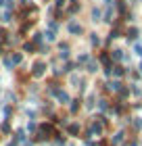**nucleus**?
I'll list each match as a JSON object with an SVG mask.
<instances>
[{
  "label": "nucleus",
  "instance_id": "20e7f679",
  "mask_svg": "<svg viewBox=\"0 0 142 146\" xmlns=\"http://www.w3.org/2000/svg\"><path fill=\"white\" fill-rule=\"evenodd\" d=\"M109 54H111V61H115V63H123V54H125V50H123V48H113Z\"/></svg>",
  "mask_w": 142,
  "mask_h": 146
},
{
  "label": "nucleus",
  "instance_id": "a211bd4d",
  "mask_svg": "<svg viewBox=\"0 0 142 146\" xmlns=\"http://www.w3.org/2000/svg\"><path fill=\"white\" fill-rule=\"evenodd\" d=\"M96 104H98L100 111H109V100H107V98H98Z\"/></svg>",
  "mask_w": 142,
  "mask_h": 146
},
{
  "label": "nucleus",
  "instance_id": "4468645a",
  "mask_svg": "<svg viewBox=\"0 0 142 146\" xmlns=\"http://www.w3.org/2000/svg\"><path fill=\"white\" fill-rule=\"evenodd\" d=\"M79 109H82V100H79V98H73V100L69 102V111H71V115H75Z\"/></svg>",
  "mask_w": 142,
  "mask_h": 146
},
{
  "label": "nucleus",
  "instance_id": "5701e85b",
  "mask_svg": "<svg viewBox=\"0 0 142 146\" xmlns=\"http://www.w3.org/2000/svg\"><path fill=\"white\" fill-rule=\"evenodd\" d=\"M134 52H136L138 56H142V42H136V44H134Z\"/></svg>",
  "mask_w": 142,
  "mask_h": 146
},
{
  "label": "nucleus",
  "instance_id": "7c9ffc66",
  "mask_svg": "<svg viewBox=\"0 0 142 146\" xmlns=\"http://www.w3.org/2000/svg\"><path fill=\"white\" fill-rule=\"evenodd\" d=\"M140 73H142V63H140Z\"/></svg>",
  "mask_w": 142,
  "mask_h": 146
},
{
  "label": "nucleus",
  "instance_id": "cd10ccee",
  "mask_svg": "<svg viewBox=\"0 0 142 146\" xmlns=\"http://www.w3.org/2000/svg\"><path fill=\"white\" fill-rule=\"evenodd\" d=\"M36 129H38V125L33 123V121H29V123H27V131H36Z\"/></svg>",
  "mask_w": 142,
  "mask_h": 146
},
{
  "label": "nucleus",
  "instance_id": "393cba45",
  "mask_svg": "<svg viewBox=\"0 0 142 146\" xmlns=\"http://www.w3.org/2000/svg\"><path fill=\"white\" fill-rule=\"evenodd\" d=\"M48 29L57 31V29H59V23H57V21H52V19H50V21H48Z\"/></svg>",
  "mask_w": 142,
  "mask_h": 146
},
{
  "label": "nucleus",
  "instance_id": "f8f14e48",
  "mask_svg": "<svg viewBox=\"0 0 142 146\" xmlns=\"http://www.w3.org/2000/svg\"><path fill=\"white\" fill-rule=\"evenodd\" d=\"M94 104H96V94L94 92H90V96L86 98V102H84V107L88 109V111H92L94 109Z\"/></svg>",
  "mask_w": 142,
  "mask_h": 146
},
{
  "label": "nucleus",
  "instance_id": "f257e3e1",
  "mask_svg": "<svg viewBox=\"0 0 142 146\" xmlns=\"http://www.w3.org/2000/svg\"><path fill=\"white\" fill-rule=\"evenodd\" d=\"M67 34H69V36H75V38H79V36L84 34L82 23H77V21H73V19H71V21L67 23Z\"/></svg>",
  "mask_w": 142,
  "mask_h": 146
},
{
  "label": "nucleus",
  "instance_id": "6e6552de",
  "mask_svg": "<svg viewBox=\"0 0 142 146\" xmlns=\"http://www.w3.org/2000/svg\"><path fill=\"white\" fill-rule=\"evenodd\" d=\"M121 88H123V84H121L119 79H113V82L107 84V92H115V94H119Z\"/></svg>",
  "mask_w": 142,
  "mask_h": 146
},
{
  "label": "nucleus",
  "instance_id": "423d86ee",
  "mask_svg": "<svg viewBox=\"0 0 142 146\" xmlns=\"http://www.w3.org/2000/svg\"><path fill=\"white\" fill-rule=\"evenodd\" d=\"M90 21H92V23H100V21H103V11H100L98 6H92V11H90Z\"/></svg>",
  "mask_w": 142,
  "mask_h": 146
},
{
  "label": "nucleus",
  "instance_id": "aec40b11",
  "mask_svg": "<svg viewBox=\"0 0 142 146\" xmlns=\"http://www.w3.org/2000/svg\"><path fill=\"white\" fill-rule=\"evenodd\" d=\"M46 40H48V42H57V31H52V29H48V31H46Z\"/></svg>",
  "mask_w": 142,
  "mask_h": 146
},
{
  "label": "nucleus",
  "instance_id": "6ab92c4d",
  "mask_svg": "<svg viewBox=\"0 0 142 146\" xmlns=\"http://www.w3.org/2000/svg\"><path fill=\"white\" fill-rule=\"evenodd\" d=\"M11 61H13V65H19L23 61V54H21V52H15V54L11 56Z\"/></svg>",
  "mask_w": 142,
  "mask_h": 146
},
{
  "label": "nucleus",
  "instance_id": "dca6fc26",
  "mask_svg": "<svg viewBox=\"0 0 142 146\" xmlns=\"http://www.w3.org/2000/svg\"><path fill=\"white\" fill-rule=\"evenodd\" d=\"M98 61L105 65V69H107V67H113V65H111V54H109V52H100Z\"/></svg>",
  "mask_w": 142,
  "mask_h": 146
},
{
  "label": "nucleus",
  "instance_id": "e433bc0d",
  "mask_svg": "<svg viewBox=\"0 0 142 146\" xmlns=\"http://www.w3.org/2000/svg\"><path fill=\"white\" fill-rule=\"evenodd\" d=\"M0 21H2V19H0Z\"/></svg>",
  "mask_w": 142,
  "mask_h": 146
},
{
  "label": "nucleus",
  "instance_id": "72a5a7b5",
  "mask_svg": "<svg viewBox=\"0 0 142 146\" xmlns=\"http://www.w3.org/2000/svg\"><path fill=\"white\" fill-rule=\"evenodd\" d=\"M44 2H50V0H44Z\"/></svg>",
  "mask_w": 142,
  "mask_h": 146
},
{
  "label": "nucleus",
  "instance_id": "4be33fe9",
  "mask_svg": "<svg viewBox=\"0 0 142 146\" xmlns=\"http://www.w3.org/2000/svg\"><path fill=\"white\" fill-rule=\"evenodd\" d=\"M42 40H44V34H40V31L33 34V42H36V44H42Z\"/></svg>",
  "mask_w": 142,
  "mask_h": 146
},
{
  "label": "nucleus",
  "instance_id": "c85d7f7f",
  "mask_svg": "<svg viewBox=\"0 0 142 146\" xmlns=\"http://www.w3.org/2000/svg\"><path fill=\"white\" fill-rule=\"evenodd\" d=\"M65 2H67V0H55V6H57V9H63Z\"/></svg>",
  "mask_w": 142,
  "mask_h": 146
},
{
  "label": "nucleus",
  "instance_id": "4c0bfd02",
  "mask_svg": "<svg viewBox=\"0 0 142 146\" xmlns=\"http://www.w3.org/2000/svg\"><path fill=\"white\" fill-rule=\"evenodd\" d=\"M71 146H73V144H71Z\"/></svg>",
  "mask_w": 142,
  "mask_h": 146
},
{
  "label": "nucleus",
  "instance_id": "1a4fd4ad",
  "mask_svg": "<svg viewBox=\"0 0 142 146\" xmlns=\"http://www.w3.org/2000/svg\"><path fill=\"white\" fill-rule=\"evenodd\" d=\"M88 40H90V46H92V48H98V46L103 44V38H100V34H98V31H92Z\"/></svg>",
  "mask_w": 142,
  "mask_h": 146
},
{
  "label": "nucleus",
  "instance_id": "f03ea898",
  "mask_svg": "<svg viewBox=\"0 0 142 146\" xmlns=\"http://www.w3.org/2000/svg\"><path fill=\"white\" fill-rule=\"evenodd\" d=\"M31 75L33 77H44L46 75V63L44 61H36L31 67Z\"/></svg>",
  "mask_w": 142,
  "mask_h": 146
},
{
  "label": "nucleus",
  "instance_id": "f3484780",
  "mask_svg": "<svg viewBox=\"0 0 142 146\" xmlns=\"http://www.w3.org/2000/svg\"><path fill=\"white\" fill-rule=\"evenodd\" d=\"M125 73H127V71H125L123 67H121V65H117V67H113V75L117 77V79H119V77H123Z\"/></svg>",
  "mask_w": 142,
  "mask_h": 146
},
{
  "label": "nucleus",
  "instance_id": "7ed1b4c3",
  "mask_svg": "<svg viewBox=\"0 0 142 146\" xmlns=\"http://www.w3.org/2000/svg\"><path fill=\"white\" fill-rule=\"evenodd\" d=\"M79 131H82V125H79V121H71L67 123V134H69L71 138H77Z\"/></svg>",
  "mask_w": 142,
  "mask_h": 146
},
{
  "label": "nucleus",
  "instance_id": "2eb2a0df",
  "mask_svg": "<svg viewBox=\"0 0 142 146\" xmlns=\"http://www.w3.org/2000/svg\"><path fill=\"white\" fill-rule=\"evenodd\" d=\"M138 27H127L125 29V38H127V42H130V40H138Z\"/></svg>",
  "mask_w": 142,
  "mask_h": 146
},
{
  "label": "nucleus",
  "instance_id": "bb28decb",
  "mask_svg": "<svg viewBox=\"0 0 142 146\" xmlns=\"http://www.w3.org/2000/svg\"><path fill=\"white\" fill-rule=\"evenodd\" d=\"M23 50H25V52H33V44H29V42L23 44Z\"/></svg>",
  "mask_w": 142,
  "mask_h": 146
},
{
  "label": "nucleus",
  "instance_id": "2f4dec72",
  "mask_svg": "<svg viewBox=\"0 0 142 146\" xmlns=\"http://www.w3.org/2000/svg\"><path fill=\"white\" fill-rule=\"evenodd\" d=\"M121 146H130V144H121Z\"/></svg>",
  "mask_w": 142,
  "mask_h": 146
},
{
  "label": "nucleus",
  "instance_id": "9b49d317",
  "mask_svg": "<svg viewBox=\"0 0 142 146\" xmlns=\"http://www.w3.org/2000/svg\"><path fill=\"white\" fill-rule=\"evenodd\" d=\"M113 19H115V11H113V6H107V11L103 13V21H105V23H113Z\"/></svg>",
  "mask_w": 142,
  "mask_h": 146
},
{
  "label": "nucleus",
  "instance_id": "0eeeda50",
  "mask_svg": "<svg viewBox=\"0 0 142 146\" xmlns=\"http://www.w3.org/2000/svg\"><path fill=\"white\" fill-rule=\"evenodd\" d=\"M98 69H100V65H98V61L96 58H90V61H88V65H86V71L90 73V75H94V73H98Z\"/></svg>",
  "mask_w": 142,
  "mask_h": 146
},
{
  "label": "nucleus",
  "instance_id": "c9c22d12",
  "mask_svg": "<svg viewBox=\"0 0 142 146\" xmlns=\"http://www.w3.org/2000/svg\"><path fill=\"white\" fill-rule=\"evenodd\" d=\"M103 146H107V144H103Z\"/></svg>",
  "mask_w": 142,
  "mask_h": 146
},
{
  "label": "nucleus",
  "instance_id": "9d476101",
  "mask_svg": "<svg viewBox=\"0 0 142 146\" xmlns=\"http://www.w3.org/2000/svg\"><path fill=\"white\" fill-rule=\"evenodd\" d=\"M59 58L61 61L69 58V44H59Z\"/></svg>",
  "mask_w": 142,
  "mask_h": 146
},
{
  "label": "nucleus",
  "instance_id": "c756f323",
  "mask_svg": "<svg viewBox=\"0 0 142 146\" xmlns=\"http://www.w3.org/2000/svg\"><path fill=\"white\" fill-rule=\"evenodd\" d=\"M55 146H65V138H57V140H55Z\"/></svg>",
  "mask_w": 142,
  "mask_h": 146
},
{
  "label": "nucleus",
  "instance_id": "b1692460",
  "mask_svg": "<svg viewBox=\"0 0 142 146\" xmlns=\"http://www.w3.org/2000/svg\"><path fill=\"white\" fill-rule=\"evenodd\" d=\"M130 90H132V94H134V96H140V94H142V90L138 88V84H134V86H132Z\"/></svg>",
  "mask_w": 142,
  "mask_h": 146
},
{
  "label": "nucleus",
  "instance_id": "f704fd0d",
  "mask_svg": "<svg viewBox=\"0 0 142 146\" xmlns=\"http://www.w3.org/2000/svg\"><path fill=\"white\" fill-rule=\"evenodd\" d=\"M25 146H31V144H25Z\"/></svg>",
  "mask_w": 142,
  "mask_h": 146
},
{
  "label": "nucleus",
  "instance_id": "ddd939ff",
  "mask_svg": "<svg viewBox=\"0 0 142 146\" xmlns=\"http://www.w3.org/2000/svg\"><path fill=\"white\" fill-rule=\"evenodd\" d=\"M90 58H92L90 52H79V54H77V65H79V67H82V65H88Z\"/></svg>",
  "mask_w": 142,
  "mask_h": 146
},
{
  "label": "nucleus",
  "instance_id": "473e14b6",
  "mask_svg": "<svg viewBox=\"0 0 142 146\" xmlns=\"http://www.w3.org/2000/svg\"><path fill=\"white\" fill-rule=\"evenodd\" d=\"M71 2H73V4H75V0H71Z\"/></svg>",
  "mask_w": 142,
  "mask_h": 146
},
{
  "label": "nucleus",
  "instance_id": "a878e982",
  "mask_svg": "<svg viewBox=\"0 0 142 146\" xmlns=\"http://www.w3.org/2000/svg\"><path fill=\"white\" fill-rule=\"evenodd\" d=\"M79 9H82V6H79V4L75 2V4H73V6H71V9H69V15H75V13H77Z\"/></svg>",
  "mask_w": 142,
  "mask_h": 146
},
{
  "label": "nucleus",
  "instance_id": "39448f33",
  "mask_svg": "<svg viewBox=\"0 0 142 146\" xmlns=\"http://www.w3.org/2000/svg\"><path fill=\"white\" fill-rule=\"evenodd\" d=\"M123 140H125V131H123V129L115 131V134L111 136V144H113V146H119V144H123Z\"/></svg>",
  "mask_w": 142,
  "mask_h": 146
},
{
  "label": "nucleus",
  "instance_id": "412c9836",
  "mask_svg": "<svg viewBox=\"0 0 142 146\" xmlns=\"http://www.w3.org/2000/svg\"><path fill=\"white\" fill-rule=\"evenodd\" d=\"M69 82H71V86H77L79 82H82V79H79V75H77V73H71V77H69Z\"/></svg>",
  "mask_w": 142,
  "mask_h": 146
}]
</instances>
